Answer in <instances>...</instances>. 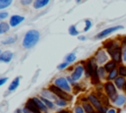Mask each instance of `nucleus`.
Segmentation results:
<instances>
[{"label":"nucleus","mask_w":126,"mask_h":113,"mask_svg":"<svg viewBox=\"0 0 126 113\" xmlns=\"http://www.w3.org/2000/svg\"><path fill=\"white\" fill-rule=\"evenodd\" d=\"M39 38H40V33L37 29L34 28L29 29L23 37L22 46L25 49H31L36 45V43L39 41Z\"/></svg>","instance_id":"1"},{"label":"nucleus","mask_w":126,"mask_h":113,"mask_svg":"<svg viewBox=\"0 0 126 113\" xmlns=\"http://www.w3.org/2000/svg\"><path fill=\"white\" fill-rule=\"evenodd\" d=\"M84 64V67H85V76L87 78H92L94 74L97 73V67L98 65L96 64L95 60L94 57H91L89 59H87L86 61L82 62Z\"/></svg>","instance_id":"2"},{"label":"nucleus","mask_w":126,"mask_h":113,"mask_svg":"<svg viewBox=\"0 0 126 113\" xmlns=\"http://www.w3.org/2000/svg\"><path fill=\"white\" fill-rule=\"evenodd\" d=\"M48 88H49L57 97H59V98L65 99V100H67L68 102H70V101L73 100V97H74V96H73L71 93H69V92L63 90L62 88H59L58 86H56V85H53V84H50V85H48Z\"/></svg>","instance_id":"3"},{"label":"nucleus","mask_w":126,"mask_h":113,"mask_svg":"<svg viewBox=\"0 0 126 113\" xmlns=\"http://www.w3.org/2000/svg\"><path fill=\"white\" fill-rule=\"evenodd\" d=\"M96 62V64L98 66L100 65H104L110 58H109V55L108 53L106 52V50L103 48V47H99L98 49H96V51L94 52V56H93Z\"/></svg>","instance_id":"4"},{"label":"nucleus","mask_w":126,"mask_h":113,"mask_svg":"<svg viewBox=\"0 0 126 113\" xmlns=\"http://www.w3.org/2000/svg\"><path fill=\"white\" fill-rule=\"evenodd\" d=\"M52 84L55 85L56 86H58L59 88H62L63 90L69 92V93L73 92V87H72V85H70V83L67 81L66 77H62V76H61V77H56V78L53 80Z\"/></svg>","instance_id":"5"},{"label":"nucleus","mask_w":126,"mask_h":113,"mask_svg":"<svg viewBox=\"0 0 126 113\" xmlns=\"http://www.w3.org/2000/svg\"><path fill=\"white\" fill-rule=\"evenodd\" d=\"M106 52L108 53L109 58L111 60H113L117 64L122 63V45H118L113 48H110V49L106 50Z\"/></svg>","instance_id":"6"},{"label":"nucleus","mask_w":126,"mask_h":113,"mask_svg":"<svg viewBox=\"0 0 126 113\" xmlns=\"http://www.w3.org/2000/svg\"><path fill=\"white\" fill-rule=\"evenodd\" d=\"M103 92L111 100L118 93V89L115 86V85H114L113 82H111V81H105L103 83Z\"/></svg>","instance_id":"7"},{"label":"nucleus","mask_w":126,"mask_h":113,"mask_svg":"<svg viewBox=\"0 0 126 113\" xmlns=\"http://www.w3.org/2000/svg\"><path fill=\"white\" fill-rule=\"evenodd\" d=\"M123 28H124V27H123V26H120V25L106 28L102 29L101 31H99V32L94 36V38H95V39H102V38H105L106 36L110 35L111 33H114L115 31H118V30L123 29Z\"/></svg>","instance_id":"8"},{"label":"nucleus","mask_w":126,"mask_h":113,"mask_svg":"<svg viewBox=\"0 0 126 113\" xmlns=\"http://www.w3.org/2000/svg\"><path fill=\"white\" fill-rule=\"evenodd\" d=\"M85 75V67H84V64L83 63H79L75 66L73 72L71 73V77L72 79L75 81V82H79L82 77Z\"/></svg>","instance_id":"9"},{"label":"nucleus","mask_w":126,"mask_h":113,"mask_svg":"<svg viewBox=\"0 0 126 113\" xmlns=\"http://www.w3.org/2000/svg\"><path fill=\"white\" fill-rule=\"evenodd\" d=\"M110 101H111V104L114 105V107L122 108L123 106L126 105V93L125 92L117 93Z\"/></svg>","instance_id":"10"},{"label":"nucleus","mask_w":126,"mask_h":113,"mask_svg":"<svg viewBox=\"0 0 126 113\" xmlns=\"http://www.w3.org/2000/svg\"><path fill=\"white\" fill-rule=\"evenodd\" d=\"M87 96H88L89 102L95 108V110H97L99 107L102 106V103L100 102V100H99V98L97 97V95H96L95 92H91V93L87 94Z\"/></svg>","instance_id":"11"},{"label":"nucleus","mask_w":126,"mask_h":113,"mask_svg":"<svg viewBox=\"0 0 126 113\" xmlns=\"http://www.w3.org/2000/svg\"><path fill=\"white\" fill-rule=\"evenodd\" d=\"M25 17L24 16H21V15H12L10 18H9V25L11 28H16L18 27L20 24H22L24 21H25Z\"/></svg>","instance_id":"12"},{"label":"nucleus","mask_w":126,"mask_h":113,"mask_svg":"<svg viewBox=\"0 0 126 113\" xmlns=\"http://www.w3.org/2000/svg\"><path fill=\"white\" fill-rule=\"evenodd\" d=\"M14 57V53L11 50H5L2 51L0 55V62L2 63H10Z\"/></svg>","instance_id":"13"},{"label":"nucleus","mask_w":126,"mask_h":113,"mask_svg":"<svg viewBox=\"0 0 126 113\" xmlns=\"http://www.w3.org/2000/svg\"><path fill=\"white\" fill-rule=\"evenodd\" d=\"M39 95H41V96H43V97H45V98H47V99H50V100H52V101H54V100L57 98V96H56L48 87L42 88V89L40 90V94H39Z\"/></svg>","instance_id":"14"},{"label":"nucleus","mask_w":126,"mask_h":113,"mask_svg":"<svg viewBox=\"0 0 126 113\" xmlns=\"http://www.w3.org/2000/svg\"><path fill=\"white\" fill-rule=\"evenodd\" d=\"M25 105L32 111V113H42V112L38 109V107L35 105V103L33 102V100L32 99V97H31V98H28V100L26 101Z\"/></svg>","instance_id":"15"},{"label":"nucleus","mask_w":126,"mask_h":113,"mask_svg":"<svg viewBox=\"0 0 126 113\" xmlns=\"http://www.w3.org/2000/svg\"><path fill=\"white\" fill-rule=\"evenodd\" d=\"M32 99L33 100V102L35 103V105L38 107V109L41 111V112H45V111H48V108L45 106V104L42 102V100L39 98V96H32Z\"/></svg>","instance_id":"16"},{"label":"nucleus","mask_w":126,"mask_h":113,"mask_svg":"<svg viewBox=\"0 0 126 113\" xmlns=\"http://www.w3.org/2000/svg\"><path fill=\"white\" fill-rule=\"evenodd\" d=\"M125 82H126V78H123V77H120V76H118V77L113 81L115 86H116L117 89L120 90V91H123V88H124V85H125Z\"/></svg>","instance_id":"17"},{"label":"nucleus","mask_w":126,"mask_h":113,"mask_svg":"<svg viewBox=\"0 0 126 113\" xmlns=\"http://www.w3.org/2000/svg\"><path fill=\"white\" fill-rule=\"evenodd\" d=\"M20 81H21V77H16L11 83H10V85H9V86H8V92H13V91H15L18 87H19V85H20Z\"/></svg>","instance_id":"18"},{"label":"nucleus","mask_w":126,"mask_h":113,"mask_svg":"<svg viewBox=\"0 0 126 113\" xmlns=\"http://www.w3.org/2000/svg\"><path fill=\"white\" fill-rule=\"evenodd\" d=\"M49 2H50V0H34L32 3V7L35 10H39V9L46 7L49 4Z\"/></svg>","instance_id":"19"},{"label":"nucleus","mask_w":126,"mask_h":113,"mask_svg":"<svg viewBox=\"0 0 126 113\" xmlns=\"http://www.w3.org/2000/svg\"><path fill=\"white\" fill-rule=\"evenodd\" d=\"M118 65H119V64H117V63H116V62H114L113 60L109 59V60H108V61L103 65V67H104V69L106 70V72H107V73H109V72H111V71H113V70L117 69Z\"/></svg>","instance_id":"20"},{"label":"nucleus","mask_w":126,"mask_h":113,"mask_svg":"<svg viewBox=\"0 0 126 113\" xmlns=\"http://www.w3.org/2000/svg\"><path fill=\"white\" fill-rule=\"evenodd\" d=\"M38 96H39V98L42 100V102L45 104V106L48 108V110H54V109L56 108V105H55L54 101H52V100H50V99H47V98H45V97H43V96H41V95H38Z\"/></svg>","instance_id":"21"},{"label":"nucleus","mask_w":126,"mask_h":113,"mask_svg":"<svg viewBox=\"0 0 126 113\" xmlns=\"http://www.w3.org/2000/svg\"><path fill=\"white\" fill-rule=\"evenodd\" d=\"M97 75H98L100 81L106 80V78H107V72H106V70L104 69L103 65H100V66L97 67Z\"/></svg>","instance_id":"22"},{"label":"nucleus","mask_w":126,"mask_h":113,"mask_svg":"<svg viewBox=\"0 0 126 113\" xmlns=\"http://www.w3.org/2000/svg\"><path fill=\"white\" fill-rule=\"evenodd\" d=\"M17 38L18 36L17 35H12V36H7L6 38H4L1 43L3 45H11V44H14L16 41H17Z\"/></svg>","instance_id":"23"},{"label":"nucleus","mask_w":126,"mask_h":113,"mask_svg":"<svg viewBox=\"0 0 126 113\" xmlns=\"http://www.w3.org/2000/svg\"><path fill=\"white\" fill-rule=\"evenodd\" d=\"M76 60H77V55H76L75 52H70V53H68V54L64 57V61L67 62V63H69V64L74 63Z\"/></svg>","instance_id":"24"},{"label":"nucleus","mask_w":126,"mask_h":113,"mask_svg":"<svg viewBox=\"0 0 126 113\" xmlns=\"http://www.w3.org/2000/svg\"><path fill=\"white\" fill-rule=\"evenodd\" d=\"M82 104V106H83V108H84V110H85V112L86 113H94L96 110H95V108L88 101V102H85V103H81Z\"/></svg>","instance_id":"25"},{"label":"nucleus","mask_w":126,"mask_h":113,"mask_svg":"<svg viewBox=\"0 0 126 113\" xmlns=\"http://www.w3.org/2000/svg\"><path fill=\"white\" fill-rule=\"evenodd\" d=\"M11 27L9 25V23L7 22H0V34H4L6 32H8L10 30Z\"/></svg>","instance_id":"26"},{"label":"nucleus","mask_w":126,"mask_h":113,"mask_svg":"<svg viewBox=\"0 0 126 113\" xmlns=\"http://www.w3.org/2000/svg\"><path fill=\"white\" fill-rule=\"evenodd\" d=\"M54 103H55V105L57 106V107H59V108H65V107H67V105H68V101L67 100H65V99H62V98H59V97H57L55 100H54Z\"/></svg>","instance_id":"27"},{"label":"nucleus","mask_w":126,"mask_h":113,"mask_svg":"<svg viewBox=\"0 0 126 113\" xmlns=\"http://www.w3.org/2000/svg\"><path fill=\"white\" fill-rule=\"evenodd\" d=\"M68 32L72 36H78V35H80V31L78 30V28H77V27L75 25H71L68 28Z\"/></svg>","instance_id":"28"},{"label":"nucleus","mask_w":126,"mask_h":113,"mask_svg":"<svg viewBox=\"0 0 126 113\" xmlns=\"http://www.w3.org/2000/svg\"><path fill=\"white\" fill-rule=\"evenodd\" d=\"M117 71H118V75L120 77H123V78H126V65L121 63L118 65L117 67Z\"/></svg>","instance_id":"29"},{"label":"nucleus","mask_w":126,"mask_h":113,"mask_svg":"<svg viewBox=\"0 0 126 113\" xmlns=\"http://www.w3.org/2000/svg\"><path fill=\"white\" fill-rule=\"evenodd\" d=\"M118 76H119V75H118V71H117V69H115V70H113V71L107 73L106 81H111V82H113Z\"/></svg>","instance_id":"30"},{"label":"nucleus","mask_w":126,"mask_h":113,"mask_svg":"<svg viewBox=\"0 0 126 113\" xmlns=\"http://www.w3.org/2000/svg\"><path fill=\"white\" fill-rule=\"evenodd\" d=\"M14 0H0V10H5L12 5Z\"/></svg>","instance_id":"31"},{"label":"nucleus","mask_w":126,"mask_h":113,"mask_svg":"<svg viewBox=\"0 0 126 113\" xmlns=\"http://www.w3.org/2000/svg\"><path fill=\"white\" fill-rule=\"evenodd\" d=\"M92 27H93V22L91 21V20H89V19H87V20H85V27H84V32H87V31H89L91 28H92Z\"/></svg>","instance_id":"32"},{"label":"nucleus","mask_w":126,"mask_h":113,"mask_svg":"<svg viewBox=\"0 0 126 113\" xmlns=\"http://www.w3.org/2000/svg\"><path fill=\"white\" fill-rule=\"evenodd\" d=\"M73 113H86V112H85L82 104H77L73 109Z\"/></svg>","instance_id":"33"},{"label":"nucleus","mask_w":126,"mask_h":113,"mask_svg":"<svg viewBox=\"0 0 126 113\" xmlns=\"http://www.w3.org/2000/svg\"><path fill=\"white\" fill-rule=\"evenodd\" d=\"M70 66V64L69 63H67V62H62V63H60L58 66H57V69L59 70V71H63V70H65V69H67L68 67Z\"/></svg>","instance_id":"34"},{"label":"nucleus","mask_w":126,"mask_h":113,"mask_svg":"<svg viewBox=\"0 0 126 113\" xmlns=\"http://www.w3.org/2000/svg\"><path fill=\"white\" fill-rule=\"evenodd\" d=\"M9 17V13L7 11H0V22H4L5 19Z\"/></svg>","instance_id":"35"},{"label":"nucleus","mask_w":126,"mask_h":113,"mask_svg":"<svg viewBox=\"0 0 126 113\" xmlns=\"http://www.w3.org/2000/svg\"><path fill=\"white\" fill-rule=\"evenodd\" d=\"M33 1H34V0H20V3H21L22 6L27 7V6L32 5V4L33 3Z\"/></svg>","instance_id":"36"},{"label":"nucleus","mask_w":126,"mask_h":113,"mask_svg":"<svg viewBox=\"0 0 126 113\" xmlns=\"http://www.w3.org/2000/svg\"><path fill=\"white\" fill-rule=\"evenodd\" d=\"M108 109H109V107H108V106L102 105V106H101V107H99V108H98L96 111H97V112H99V113H107Z\"/></svg>","instance_id":"37"},{"label":"nucleus","mask_w":126,"mask_h":113,"mask_svg":"<svg viewBox=\"0 0 126 113\" xmlns=\"http://www.w3.org/2000/svg\"><path fill=\"white\" fill-rule=\"evenodd\" d=\"M122 63L126 65V46L122 47Z\"/></svg>","instance_id":"38"},{"label":"nucleus","mask_w":126,"mask_h":113,"mask_svg":"<svg viewBox=\"0 0 126 113\" xmlns=\"http://www.w3.org/2000/svg\"><path fill=\"white\" fill-rule=\"evenodd\" d=\"M66 79H67V81L70 83V85H71L72 86H73V85H75L78 83V82H75V81L72 79V77H71V76H67V77H66Z\"/></svg>","instance_id":"39"},{"label":"nucleus","mask_w":126,"mask_h":113,"mask_svg":"<svg viewBox=\"0 0 126 113\" xmlns=\"http://www.w3.org/2000/svg\"><path fill=\"white\" fill-rule=\"evenodd\" d=\"M8 80H9L8 77H2V78H0V86H2L3 85H5Z\"/></svg>","instance_id":"40"},{"label":"nucleus","mask_w":126,"mask_h":113,"mask_svg":"<svg viewBox=\"0 0 126 113\" xmlns=\"http://www.w3.org/2000/svg\"><path fill=\"white\" fill-rule=\"evenodd\" d=\"M107 113H119V109L117 110L115 107H109Z\"/></svg>","instance_id":"41"},{"label":"nucleus","mask_w":126,"mask_h":113,"mask_svg":"<svg viewBox=\"0 0 126 113\" xmlns=\"http://www.w3.org/2000/svg\"><path fill=\"white\" fill-rule=\"evenodd\" d=\"M80 101H81V103H85V102H88V101H89V100H88V96H87V95L81 96V97H80Z\"/></svg>","instance_id":"42"},{"label":"nucleus","mask_w":126,"mask_h":113,"mask_svg":"<svg viewBox=\"0 0 126 113\" xmlns=\"http://www.w3.org/2000/svg\"><path fill=\"white\" fill-rule=\"evenodd\" d=\"M22 112H23V113H32V111H31L26 105H24V107L22 108Z\"/></svg>","instance_id":"43"},{"label":"nucleus","mask_w":126,"mask_h":113,"mask_svg":"<svg viewBox=\"0 0 126 113\" xmlns=\"http://www.w3.org/2000/svg\"><path fill=\"white\" fill-rule=\"evenodd\" d=\"M120 43H121L122 47H123V46H126V35L122 36V38H121V40H120Z\"/></svg>","instance_id":"44"},{"label":"nucleus","mask_w":126,"mask_h":113,"mask_svg":"<svg viewBox=\"0 0 126 113\" xmlns=\"http://www.w3.org/2000/svg\"><path fill=\"white\" fill-rule=\"evenodd\" d=\"M57 113H73V112H71L70 110H67V109L61 108V109H59V110L57 111Z\"/></svg>","instance_id":"45"},{"label":"nucleus","mask_w":126,"mask_h":113,"mask_svg":"<svg viewBox=\"0 0 126 113\" xmlns=\"http://www.w3.org/2000/svg\"><path fill=\"white\" fill-rule=\"evenodd\" d=\"M78 39H79L80 41H84V40L87 39V37H86L85 35H78Z\"/></svg>","instance_id":"46"},{"label":"nucleus","mask_w":126,"mask_h":113,"mask_svg":"<svg viewBox=\"0 0 126 113\" xmlns=\"http://www.w3.org/2000/svg\"><path fill=\"white\" fill-rule=\"evenodd\" d=\"M74 68H75V66H69L67 69H68L69 71H71V73H72V72H73V70H74Z\"/></svg>","instance_id":"47"},{"label":"nucleus","mask_w":126,"mask_h":113,"mask_svg":"<svg viewBox=\"0 0 126 113\" xmlns=\"http://www.w3.org/2000/svg\"><path fill=\"white\" fill-rule=\"evenodd\" d=\"M15 113H23V112H22V108H18V109H16Z\"/></svg>","instance_id":"48"},{"label":"nucleus","mask_w":126,"mask_h":113,"mask_svg":"<svg viewBox=\"0 0 126 113\" xmlns=\"http://www.w3.org/2000/svg\"><path fill=\"white\" fill-rule=\"evenodd\" d=\"M123 91L126 93V82H125V85H124V88H123Z\"/></svg>","instance_id":"49"},{"label":"nucleus","mask_w":126,"mask_h":113,"mask_svg":"<svg viewBox=\"0 0 126 113\" xmlns=\"http://www.w3.org/2000/svg\"><path fill=\"white\" fill-rule=\"evenodd\" d=\"M75 1H76V3H78V4H79V3H81L83 0H75Z\"/></svg>","instance_id":"50"},{"label":"nucleus","mask_w":126,"mask_h":113,"mask_svg":"<svg viewBox=\"0 0 126 113\" xmlns=\"http://www.w3.org/2000/svg\"><path fill=\"white\" fill-rule=\"evenodd\" d=\"M42 113H49L48 111H45V112H42Z\"/></svg>","instance_id":"51"},{"label":"nucleus","mask_w":126,"mask_h":113,"mask_svg":"<svg viewBox=\"0 0 126 113\" xmlns=\"http://www.w3.org/2000/svg\"><path fill=\"white\" fill-rule=\"evenodd\" d=\"M1 53H2V50H1V48H0V55H1Z\"/></svg>","instance_id":"52"},{"label":"nucleus","mask_w":126,"mask_h":113,"mask_svg":"<svg viewBox=\"0 0 126 113\" xmlns=\"http://www.w3.org/2000/svg\"><path fill=\"white\" fill-rule=\"evenodd\" d=\"M94 113H99V112H97V111H95V112H94Z\"/></svg>","instance_id":"53"},{"label":"nucleus","mask_w":126,"mask_h":113,"mask_svg":"<svg viewBox=\"0 0 126 113\" xmlns=\"http://www.w3.org/2000/svg\"><path fill=\"white\" fill-rule=\"evenodd\" d=\"M56 113H57V112H56Z\"/></svg>","instance_id":"54"}]
</instances>
